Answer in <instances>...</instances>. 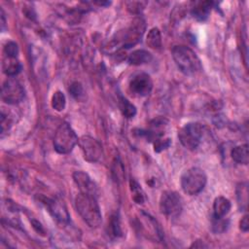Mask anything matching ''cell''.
Wrapping results in <instances>:
<instances>
[{"instance_id": "1", "label": "cell", "mask_w": 249, "mask_h": 249, "mask_svg": "<svg viewBox=\"0 0 249 249\" xmlns=\"http://www.w3.org/2000/svg\"><path fill=\"white\" fill-rule=\"evenodd\" d=\"M75 206L83 220L90 228H97L102 222V215L96 197L80 193L75 198Z\"/></svg>"}, {"instance_id": "2", "label": "cell", "mask_w": 249, "mask_h": 249, "mask_svg": "<svg viewBox=\"0 0 249 249\" xmlns=\"http://www.w3.org/2000/svg\"><path fill=\"white\" fill-rule=\"evenodd\" d=\"M171 53L178 69L185 75H194L201 70L200 60L191 48L179 45L173 47Z\"/></svg>"}, {"instance_id": "3", "label": "cell", "mask_w": 249, "mask_h": 249, "mask_svg": "<svg viewBox=\"0 0 249 249\" xmlns=\"http://www.w3.org/2000/svg\"><path fill=\"white\" fill-rule=\"evenodd\" d=\"M168 121L164 118H157L150 123L147 130L143 134L154 145L155 152H160L169 147L171 140L169 137L164 136L168 129Z\"/></svg>"}, {"instance_id": "4", "label": "cell", "mask_w": 249, "mask_h": 249, "mask_svg": "<svg viewBox=\"0 0 249 249\" xmlns=\"http://www.w3.org/2000/svg\"><path fill=\"white\" fill-rule=\"evenodd\" d=\"M146 29L145 20L141 17H137L132 19L130 24L116 34V39H114L115 46H120L121 48H130L137 44L144 34Z\"/></svg>"}, {"instance_id": "5", "label": "cell", "mask_w": 249, "mask_h": 249, "mask_svg": "<svg viewBox=\"0 0 249 249\" xmlns=\"http://www.w3.org/2000/svg\"><path fill=\"white\" fill-rule=\"evenodd\" d=\"M78 141V136L71 125L68 123H62L54 132L53 147L59 154H69Z\"/></svg>"}, {"instance_id": "6", "label": "cell", "mask_w": 249, "mask_h": 249, "mask_svg": "<svg viewBox=\"0 0 249 249\" xmlns=\"http://www.w3.org/2000/svg\"><path fill=\"white\" fill-rule=\"evenodd\" d=\"M206 181V174L201 168L191 167L181 176V188L187 195L195 196L204 189Z\"/></svg>"}, {"instance_id": "7", "label": "cell", "mask_w": 249, "mask_h": 249, "mask_svg": "<svg viewBox=\"0 0 249 249\" xmlns=\"http://www.w3.org/2000/svg\"><path fill=\"white\" fill-rule=\"evenodd\" d=\"M203 128L198 123H188L178 131V138L181 144L188 150H196L201 142Z\"/></svg>"}, {"instance_id": "8", "label": "cell", "mask_w": 249, "mask_h": 249, "mask_svg": "<svg viewBox=\"0 0 249 249\" xmlns=\"http://www.w3.org/2000/svg\"><path fill=\"white\" fill-rule=\"evenodd\" d=\"M1 97L7 104H18L24 97V89L18 79L15 77H9L3 83Z\"/></svg>"}, {"instance_id": "9", "label": "cell", "mask_w": 249, "mask_h": 249, "mask_svg": "<svg viewBox=\"0 0 249 249\" xmlns=\"http://www.w3.org/2000/svg\"><path fill=\"white\" fill-rule=\"evenodd\" d=\"M182 207V198L176 192H162L160 198V209L162 214L169 217H177L178 215H180Z\"/></svg>"}, {"instance_id": "10", "label": "cell", "mask_w": 249, "mask_h": 249, "mask_svg": "<svg viewBox=\"0 0 249 249\" xmlns=\"http://www.w3.org/2000/svg\"><path fill=\"white\" fill-rule=\"evenodd\" d=\"M78 143L82 150L84 159L87 161L95 162L101 159L103 154V149H102V145L98 140H96L91 136L84 135L79 139Z\"/></svg>"}, {"instance_id": "11", "label": "cell", "mask_w": 249, "mask_h": 249, "mask_svg": "<svg viewBox=\"0 0 249 249\" xmlns=\"http://www.w3.org/2000/svg\"><path fill=\"white\" fill-rule=\"evenodd\" d=\"M153 89V82L151 77L144 72L135 74L129 81L128 89L130 93L137 97H144L148 95Z\"/></svg>"}, {"instance_id": "12", "label": "cell", "mask_w": 249, "mask_h": 249, "mask_svg": "<svg viewBox=\"0 0 249 249\" xmlns=\"http://www.w3.org/2000/svg\"><path fill=\"white\" fill-rule=\"evenodd\" d=\"M73 180L80 190V193L92 196L94 197L98 195V189L91 178L84 171H75L73 173Z\"/></svg>"}, {"instance_id": "13", "label": "cell", "mask_w": 249, "mask_h": 249, "mask_svg": "<svg viewBox=\"0 0 249 249\" xmlns=\"http://www.w3.org/2000/svg\"><path fill=\"white\" fill-rule=\"evenodd\" d=\"M46 207L48 208L50 214L55 219L57 222L61 224H67L69 222V213L67 208L62 200L58 198H51L46 199Z\"/></svg>"}, {"instance_id": "14", "label": "cell", "mask_w": 249, "mask_h": 249, "mask_svg": "<svg viewBox=\"0 0 249 249\" xmlns=\"http://www.w3.org/2000/svg\"><path fill=\"white\" fill-rule=\"evenodd\" d=\"M212 1H200L197 2L192 9V15L194 18H196L198 21H204L207 19L211 8L213 6Z\"/></svg>"}, {"instance_id": "15", "label": "cell", "mask_w": 249, "mask_h": 249, "mask_svg": "<svg viewBox=\"0 0 249 249\" xmlns=\"http://www.w3.org/2000/svg\"><path fill=\"white\" fill-rule=\"evenodd\" d=\"M21 68H22L21 63L19 62L18 57L4 55L3 62H2V69H3V72L8 77H15L20 72Z\"/></svg>"}, {"instance_id": "16", "label": "cell", "mask_w": 249, "mask_h": 249, "mask_svg": "<svg viewBox=\"0 0 249 249\" xmlns=\"http://www.w3.org/2000/svg\"><path fill=\"white\" fill-rule=\"evenodd\" d=\"M231 202L225 196H217L213 202V217L224 218L231 210Z\"/></svg>"}, {"instance_id": "17", "label": "cell", "mask_w": 249, "mask_h": 249, "mask_svg": "<svg viewBox=\"0 0 249 249\" xmlns=\"http://www.w3.org/2000/svg\"><path fill=\"white\" fill-rule=\"evenodd\" d=\"M152 53L146 50H136L129 53L127 61L131 65H141L148 63L152 60Z\"/></svg>"}, {"instance_id": "18", "label": "cell", "mask_w": 249, "mask_h": 249, "mask_svg": "<svg viewBox=\"0 0 249 249\" xmlns=\"http://www.w3.org/2000/svg\"><path fill=\"white\" fill-rule=\"evenodd\" d=\"M231 159L235 162L241 163V164H248V160H249L248 145L247 144H243V145L235 146L231 150Z\"/></svg>"}, {"instance_id": "19", "label": "cell", "mask_w": 249, "mask_h": 249, "mask_svg": "<svg viewBox=\"0 0 249 249\" xmlns=\"http://www.w3.org/2000/svg\"><path fill=\"white\" fill-rule=\"evenodd\" d=\"M236 198L240 211L247 209L248 202V186L246 183H239L236 187Z\"/></svg>"}, {"instance_id": "20", "label": "cell", "mask_w": 249, "mask_h": 249, "mask_svg": "<svg viewBox=\"0 0 249 249\" xmlns=\"http://www.w3.org/2000/svg\"><path fill=\"white\" fill-rule=\"evenodd\" d=\"M146 44L148 47L154 50H160L161 47V35L159 28L154 27L152 28L147 35Z\"/></svg>"}, {"instance_id": "21", "label": "cell", "mask_w": 249, "mask_h": 249, "mask_svg": "<svg viewBox=\"0 0 249 249\" xmlns=\"http://www.w3.org/2000/svg\"><path fill=\"white\" fill-rule=\"evenodd\" d=\"M119 107H120V110H121V113L123 114V116L127 119L133 118L136 114L135 106L128 99H126L124 96H120Z\"/></svg>"}, {"instance_id": "22", "label": "cell", "mask_w": 249, "mask_h": 249, "mask_svg": "<svg viewBox=\"0 0 249 249\" xmlns=\"http://www.w3.org/2000/svg\"><path fill=\"white\" fill-rule=\"evenodd\" d=\"M51 104L52 107L55 110V111H63L66 105V98L65 95L62 91L60 90H56L55 92H53V96H52V100H51Z\"/></svg>"}, {"instance_id": "23", "label": "cell", "mask_w": 249, "mask_h": 249, "mask_svg": "<svg viewBox=\"0 0 249 249\" xmlns=\"http://www.w3.org/2000/svg\"><path fill=\"white\" fill-rule=\"evenodd\" d=\"M146 5H147V2H142V1H132V2L126 3L127 11L132 14H140L144 10Z\"/></svg>"}, {"instance_id": "24", "label": "cell", "mask_w": 249, "mask_h": 249, "mask_svg": "<svg viewBox=\"0 0 249 249\" xmlns=\"http://www.w3.org/2000/svg\"><path fill=\"white\" fill-rule=\"evenodd\" d=\"M228 221L224 218H214L212 219V230L215 232H222L227 230Z\"/></svg>"}, {"instance_id": "25", "label": "cell", "mask_w": 249, "mask_h": 249, "mask_svg": "<svg viewBox=\"0 0 249 249\" xmlns=\"http://www.w3.org/2000/svg\"><path fill=\"white\" fill-rule=\"evenodd\" d=\"M3 53H4V55L6 56H13V57H18V44L15 43V42H8L5 47H4V50H3Z\"/></svg>"}, {"instance_id": "26", "label": "cell", "mask_w": 249, "mask_h": 249, "mask_svg": "<svg viewBox=\"0 0 249 249\" xmlns=\"http://www.w3.org/2000/svg\"><path fill=\"white\" fill-rule=\"evenodd\" d=\"M69 92L71 95L76 99H81L82 96H84V89L83 86L79 82H74L71 84L69 88Z\"/></svg>"}, {"instance_id": "27", "label": "cell", "mask_w": 249, "mask_h": 249, "mask_svg": "<svg viewBox=\"0 0 249 249\" xmlns=\"http://www.w3.org/2000/svg\"><path fill=\"white\" fill-rule=\"evenodd\" d=\"M110 231L111 234H113L114 236H120L122 234V231H121V227H120V220L118 216H113L110 222Z\"/></svg>"}, {"instance_id": "28", "label": "cell", "mask_w": 249, "mask_h": 249, "mask_svg": "<svg viewBox=\"0 0 249 249\" xmlns=\"http://www.w3.org/2000/svg\"><path fill=\"white\" fill-rule=\"evenodd\" d=\"M131 191L133 193V199L137 203H142L143 202V193L139 187V185L136 182H131Z\"/></svg>"}, {"instance_id": "29", "label": "cell", "mask_w": 249, "mask_h": 249, "mask_svg": "<svg viewBox=\"0 0 249 249\" xmlns=\"http://www.w3.org/2000/svg\"><path fill=\"white\" fill-rule=\"evenodd\" d=\"M239 228L242 231H247L249 230V222H248V216L244 215L240 222H239Z\"/></svg>"}]
</instances>
